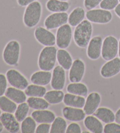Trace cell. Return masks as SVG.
<instances>
[{
	"mask_svg": "<svg viewBox=\"0 0 120 133\" xmlns=\"http://www.w3.org/2000/svg\"><path fill=\"white\" fill-rule=\"evenodd\" d=\"M68 18L69 15L66 12H55L46 18L44 25L49 30L58 28L68 22Z\"/></svg>",
	"mask_w": 120,
	"mask_h": 133,
	"instance_id": "9",
	"label": "cell"
},
{
	"mask_svg": "<svg viewBox=\"0 0 120 133\" xmlns=\"http://www.w3.org/2000/svg\"><path fill=\"white\" fill-rule=\"evenodd\" d=\"M120 72V58H115L108 61L101 67L100 75L105 79L115 76Z\"/></svg>",
	"mask_w": 120,
	"mask_h": 133,
	"instance_id": "13",
	"label": "cell"
},
{
	"mask_svg": "<svg viewBox=\"0 0 120 133\" xmlns=\"http://www.w3.org/2000/svg\"><path fill=\"white\" fill-rule=\"evenodd\" d=\"M42 15V5L38 1L30 4L25 9L23 20L25 26L32 28L40 21Z\"/></svg>",
	"mask_w": 120,
	"mask_h": 133,
	"instance_id": "3",
	"label": "cell"
},
{
	"mask_svg": "<svg viewBox=\"0 0 120 133\" xmlns=\"http://www.w3.org/2000/svg\"><path fill=\"white\" fill-rule=\"evenodd\" d=\"M101 100V96L98 93L92 92L89 94L86 99L83 107V110L86 115H92L95 113L97 109L98 108Z\"/></svg>",
	"mask_w": 120,
	"mask_h": 133,
	"instance_id": "16",
	"label": "cell"
},
{
	"mask_svg": "<svg viewBox=\"0 0 120 133\" xmlns=\"http://www.w3.org/2000/svg\"><path fill=\"white\" fill-rule=\"evenodd\" d=\"M103 39L100 36H96L91 39L87 49V55L93 61L97 60L101 56Z\"/></svg>",
	"mask_w": 120,
	"mask_h": 133,
	"instance_id": "12",
	"label": "cell"
},
{
	"mask_svg": "<svg viewBox=\"0 0 120 133\" xmlns=\"http://www.w3.org/2000/svg\"><path fill=\"white\" fill-rule=\"evenodd\" d=\"M85 127L92 133L104 132V127L101 121L94 116L89 115L84 119Z\"/></svg>",
	"mask_w": 120,
	"mask_h": 133,
	"instance_id": "20",
	"label": "cell"
},
{
	"mask_svg": "<svg viewBox=\"0 0 120 133\" xmlns=\"http://www.w3.org/2000/svg\"><path fill=\"white\" fill-rule=\"evenodd\" d=\"M21 46L17 41L9 42L4 48L3 58L5 63L10 66H17L19 60Z\"/></svg>",
	"mask_w": 120,
	"mask_h": 133,
	"instance_id": "4",
	"label": "cell"
},
{
	"mask_svg": "<svg viewBox=\"0 0 120 133\" xmlns=\"http://www.w3.org/2000/svg\"><path fill=\"white\" fill-rule=\"evenodd\" d=\"M17 108V103L11 100L6 96H0V109L6 113H15Z\"/></svg>",
	"mask_w": 120,
	"mask_h": 133,
	"instance_id": "31",
	"label": "cell"
},
{
	"mask_svg": "<svg viewBox=\"0 0 120 133\" xmlns=\"http://www.w3.org/2000/svg\"><path fill=\"white\" fill-rule=\"evenodd\" d=\"M57 61L60 66H61L66 70H70L73 62L70 54L64 49L57 50Z\"/></svg>",
	"mask_w": 120,
	"mask_h": 133,
	"instance_id": "23",
	"label": "cell"
},
{
	"mask_svg": "<svg viewBox=\"0 0 120 133\" xmlns=\"http://www.w3.org/2000/svg\"><path fill=\"white\" fill-rule=\"evenodd\" d=\"M119 42L114 36H108L103 42L101 56L106 61L116 58L118 54Z\"/></svg>",
	"mask_w": 120,
	"mask_h": 133,
	"instance_id": "5",
	"label": "cell"
},
{
	"mask_svg": "<svg viewBox=\"0 0 120 133\" xmlns=\"http://www.w3.org/2000/svg\"><path fill=\"white\" fill-rule=\"evenodd\" d=\"M26 101L29 107L35 110L48 109L49 107V103L42 97H30Z\"/></svg>",
	"mask_w": 120,
	"mask_h": 133,
	"instance_id": "29",
	"label": "cell"
},
{
	"mask_svg": "<svg viewBox=\"0 0 120 133\" xmlns=\"http://www.w3.org/2000/svg\"><path fill=\"white\" fill-rule=\"evenodd\" d=\"M5 95L17 104H21L25 102V101L27 100L25 91H23L21 89L14 88L12 86L7 88Z\"/></svg>",
	"mask_w": 120,
	"mask_h": 133,
	"instance_id": "22",
	"label": "cell"
},
{
	"mask_svg": "<svg viewBox=\"0 0 120 133\" xmlns=\"http://www.w3.org/2000/svg\"><path fill=\"white\" fill-rule=\"evenodd\" d=\"M8 82L14 88L25 90L29 85V82L22 73L14 69L8 70L6 73Z\"/></svg>",
	"mask_w": 120,
	"mask_h": 133,
	"instance_id": "8",
	"label": "cell"
},
{
	"mask_svg": "<svg viewBox=\"0 0 120 133\" xmlns=\"http://www.w3.org/2000/svg\"><path fill=\"white\" fill-rule=\"evenodd\" d=\"M87 20L91 22L99 24H105L112 20V15L110 11L103 9L89 10L86 14Z\"/></svg>",
	"mask_w": 120,
	"mask_h": 133,
	"instance_id": "7",
	"label": "cell"
},
{
	"mask_svg": "<svg viewBox=\"0 0 120 133\" xmlns=\"http://www.w3.org/2000/svg\"><path fill=\"white\" fill-rule=\"evenodd\" d=\"M86 66L82 59H77L73 61L69 73V79L71 83L80 82L84 75Z\"/></svg>",
	"mask_w": 120,
	"mask_h": 133,
	"instance_id": "11",
	"label": "cell"
},
{
	"mask_svg": "<svg viewBox=\"0 0 120 133\" xmlns=\"http://www.w3.org/2000/svg\"><path fill=\"white\" fill-rule=\"evenodd\" d=\"M3 129H4V126L3 125V124H2L1 121H0V132H1L2 131H3Z\"/></svg>",
	"mask_w": 120,
	"mask_h": 133,
	"instance_id": "44",
	"label": "cell"
},
{
	"mask_svg": "<svg viewBox=\"0 0 120 133\" xmlns=\"http://www.w3.org/2000/svg\"><path fill=\"white\" fill-rule=\"evenodd\" d=\"M115 121L120 124V108L118 110L115 114Z\"/></svg>",
	"mask_w": 120,
	"mask_h": 133,
	"instance_id": "42",
	"label": "cell"
},
{
	"mask_svg": "<svg viewBox=\"0 0 120 133\" xmlns=\"http://www.w3.org/2000/svg\"><path fill=\"white\" fill-rule=\"evenodd\" d=\"M57 50L54 46H45L41 50L38 57V66L42 70L54 69L57 60Z\"/></svg>",
	"mask_w": 120,
	"mask_h": 133,
	"instance_id": "2",
	"label": "cell"
},
{
	"mask_svg": "<svg viewBox=\"0 0 120 133\" xmlns=\"http://www.w3.org/2000/svg\"><path fill=\"white\" fill-rule=\"evenodd\" d=\"M51 125L49 123H41L36 127V133H49L50 131Z\"/></svg>",
	"mask_w": 120,
	"mask_h": 133,
	"instance_id": "40",
	"label": "cell"
},
{
	"mask_svg": "<svg viewBox=\"0 0 120 133\" xmlns=\"http://www.w3.org/2000/svg\"><path fill=\"white\" fill-rule=\"evenodd\" d=\"M51 87L54 90H63L66 83L65 70L61 66H57L53 70Z\"/></svg>",
	"mask_w": 120,
	"mask_h": 133,
	"instance_id": "14",
	"label": "cell"
},
{
	"mask_svg": "<svg viewBox=\"0 0 120 133\" xmlns=\"http://www.w3.org/2000/svg\"><path fill=\"white\" fill-rule=\"evenodd\" d=\"M7 79L6 76L0 73V96H3L7 89Z\"/></svg>",
	"mask_w": 120,
	"mask_h": 133,
	"instance_id": "37",
	"label": "cell"
},
{
	"mask_svg": "<svg viewBox=\"0 0 120 133\" xmlns=\"http://www.w3.org/2000/svg\"><path fill=\"white\" fill-rule=\"evenodd\" d=\"M66 90L68 93L73 95L86 97L88 95V88L86 84L77 82V83H71L67 86Z\"/></svg>",
	"mask_w": 120,
	"mask_h": 133,
	"instance_id": "27",
	"label": "cell"
},
{
	"mask_svg": "<svg viewBox=\"0 0 120 133\" xmlns=\"http://www.w3.org/2000/svg\"><path fill=\"white\" fill-rule=\"evenodd\" d=\"M118 1H119V2L120 3V0H118Z\"/></svg>",
	"mask_w": 120,
	"mask_h": 133,
	"instance_id": "48",
	"label": "cell"
},
{
	"mask_svg": "<svg viewBox=\"0 0 120 133\" xmlns=\"http://www.w3.org/2000/svg\"><path fill=\"white\" fill-rule=\"evenodd\" d=\"M94 114L96 117L105 124L115 121V117L114 113L112 110L107 107H103L98 108Z\"/></svg>",
	"mask_w": 120,
	"mask_h": 133,
	"instance_id": "24",
	"label": "cell"
},
{
	"mask_svg": "<svg viewBox=\"0 0 120 133\" xmlns=\"http://www.w3.org/2000/svg\"><path fill=\"white\" fill-rule=\"evenodd\" d=\"M104 133H120V124L117 123L106 124L104 127Z\"/></svg>",
	"mask_w": 120,
	"mask_h": 133,
	"instance_id": "36",
	"label": "cell"
},
{
	"mask_svg": "<svg viewBox=\"0 0 120 133\" xmlns=\"http://www.w3.org/2000/svg\"><path fill=\"white\" fill-rule=\"evenodd\" d=\"M63 102L67 106L82 109L84 107L86 99L83 96L75 95L69 93L64 95Z\"/></svg>",
	"mask_w": 120,
	"mask_h": 133,
	"instance_id": "21",
	"label": "cell"
},
{
	"mask_svg": "<svg viewBox=\"0 0 120 133\" xmlns=\"http://www.w3.org/2000/svg\"><path fill=\"white\" fill-rule=\"evenodd\" d=\"M29 110V106L28 103H22L17 106L14 113V116L19 122H22L25 118L27 117Z\"/></svg>",
	"mask_w": 120,
	"mask_h": 133,
	"instance_id": "34",
	"label": "cell"
},
{
	"mask_svg": "<svg viewBox=\"0 0 120 133\" xmlns=\"http://www.w3.org/2000/svg\"><path fill=\"white\" fill-rule=\"evenodd\" d=\"M66 120L61 117H57L53 121L50 128V133H64L67 129Z\"/></svg>",
	"mask_w": 120,
	"mask_h": 133,
	"instance_id": "32",
	"label": "cell"
},
{
	"mask_svg": "<svg viewBox=\"0 0 120 133\" xmlns=\"http://www.w3.org/2000/svg\"><path fill=\"white\" fill-rule=\"evenodd\" d=\"M66 133H81L82 129L80 126L75 122L71 123L67 127Z\"/></svg>",
	"mask_w": 120,
	"mask_h": 133,
	"instance_id": "38",
	"label": "cell"
},
{
	"mask_svg": "<svg viewBox=\"0 0 120 133\" xmlns=\"http://www.w3.org/2000/svg\"><path fill=\"white\" fill-rule=\"evenodd\" d=\"M86 13L82 7H77L71 11L69 15L68 22L71 26L75 27L80 24L84 20Z\"/></svg>",
	"mask_w": 120,
	"mask_h": 133,
	"instance_id": "26",
	"label": "cell"
},
{
	"mask_svg": "<svg viewBox=\"0 0 120 133\" xmlns=\"http://www.w3.org/2000/svg\"><path fill=\"white\" fill-rule=\"evenodd\" d=\"M114 11L116 15L120 18V4H118V5L114 9Z\"/></svg>",
	"mask_w": 120,
	"mask_h": 133,
	"instance_id": "43",
	"label": "cell"
},
{
	"mask_svg": "<svg viewBox=\"0 0 120 133\" xmlns=\"http://www.w3.org/2000/svg\"><path fill=\"white\" fill-rule=\"evenodd\" d=\"M46 89L43 86H39L37 84H32L28 86L25 89V93L29 97H44L46 93Z\"/></svg>",
	"mask_w": 120,
	"mask_h": 133,
	"instance_id": "30",
	"label": "cell"
},
{
	"mask_svg": "<svg viewBox=\"0 0 120 133\" xmlns=\"http://www.w3.org/2000/svg\"><path fill=\"white\" fill-rule=\"evenodd\" d=\"M37 41L45 46H54L56 44V36L49 29L42 26L37 27L34 32Z\"/></svg>",
	"mask_w": 120,
	"mask_h": 133,
	"instance_id": "10",
	"label": "cell"
},
{
	"mask_svg": "<svg viewBox=\"0 0 120 133\" xmlns=\"http://www.w3.org/2000/svg\"><path fill=\"white\" fill-rule=\"evenodd\" d=\"M36 1L37 0H17V3L20 6H26Z\"/></svg>",
	"mask_w": 120,
	"mask_h": 133,
	"instance_id": "41",
	"label": "cell"
},
{
	"mask_svg": "<svg viewBox=\"0 0 120 133\" xmlns=\"http://www.w3.org/2000/svg\"><path fill=\"white\" fill-rule=\"evenodd\" d=\"M0 121H1L4 127L11 133H16L20 130L19 122L14 116L12 113H2L0 116Z\"/></svg>",
	"mask_w": 120,
	"mask_h": 133,
	"instance_id": "15",
	"label": "cell"
},
{
	"mask_svg": "<svg viewBox=\"0 0 120 133\" xmlns=\"http://www.w3.org/2000/svg\"><path fill=\"white\" fill-rule=\"evenodd\" d=\"M32 117H27L21 122V130L22 133H34L36 131V123Z\"/></svg>",
	"mask_w": 120,
	"mask_h": 133,
	"instance_id": "33",
	"label": "cell"
},
{
	"mask_svg": "<svg viewBox=\"0 0 120 133\" xmlns=\"http://www.w3.org/2000/svg\"><path fill=\"white\" fill-rule=\"evenodd\" d=\"M64 118L72 122H78L83 120L86 117L84 111L80 108L73 107H65L62 109Z\"/></svg>",
	"mask_w": 120,
	"mask_h": 133,
	"instance_id": "17",
	"label": "cell"
},
{
	"mask_svg": "<svg viewBox=\"0 0 120 133\" xmlns=\"http://www.w3.org/2000/svg\"><path fill=\"white\" fill-rule=\"evenodd\" d=\"M64 93L61 90H53L47 91L44 98L50 104H57L63 101Z\"/></svg>",
	"mask_w": 120,
	"mask_h": 133,
	"instance_id": "28",
	"label": "cell"
},
{
	"mask_svg": "<svg viewBox=\"0 0 120 133\" xmlns=\"http://www.w3.org/2000/svg\"><path fill=\"white\" fill-rule=\"evenodd\" d=\"M93 34V26L89 20H83L76 26L73 39L77 46L84 48L88 46Z\"/></svg>",
	"mask_w": 120,
	"mask_h": 133,
	"instance_id": "1",
	"label": "cell"
},
{
	"mask_svg": "<svg viewBox=\"0 0 120 133\" xmlns=\"http://www.w3.org/2000/svg\"><path fill=\"white\" fill-rule=\"evenodd\" d=\"M118 55L119 58H120V39L119 41V46H118Z\"/></svg>",
	"mask_w": 120,
	"mask_h": 133,
	"instance_id": "45",
	"label": "cell"
},
{
	"mask_svg": "<svg viewBox=\"0 0 120 133\" xmlns=\"http://www.w3.org/2000/svg\"><path fill=\"white\" fill-rule=\"evenodd\" d=\"M61 1H68V0H61Z\"/></svg>",
	"mask_w": 120,
	"mask_h": 133,
	"instance_id": "47",
	"label": "cell"
},
{
	"mask_svg": "<svg viewBox=\"0 0 120 133\" xmlns=\"http://www.w3.org/2000/svg\"><path fill=\"white\" fill-rule=\"evenodd\" d=\"M72 38V29L69 24H64L57 29L56 43L60 49H66L70 44Z\"/></svg>",
	"mask_w": 120,
	"mask_h": 133,
	"instance_id": "6",
	"label": "cell"
},
{
	"mask_svg": "<svg viewBox=\"0 0 120 133\" xmlns=\"http://www.w3.org/2000/svg\"><path fill=\"white\" fill-rule=\"evenodd\" d=\"M103 0H84V5L87 10H90L100 5Z\"/></svg>",
	"mask_w": 120,
	"mask_h": 133,
	"instance_id": "39",
	"label": "cell"
},
{
	"mask_svg": "<svg viewBox=\"0 0 120 133\" xmlns=\"http://www.w3.org/2000/svg\"><path fill=\"white\" fill-rule=\"evenodd\" d=\"M46 8L50 12H63L68 11L70 7L69 3L61 0H49L47 3Z\"/></svg>",
	"mask_w": 120,
	"mask_h": 133,
	"instance_id": "25",
	"label": "cell"
},
{
	"mask_svg": "<svg viewBox=\"0 0 120 133\" xmlns=\"http://www.w3.org/2000/svg\"><path fill=\"white\" fill-rule=\"evenodd\" d=\"M1 110L0 109V116H1Z\"/></svg>",
	"mask_w": 120,
	"mask_h": 133,
	"instance_id": "46",
	"label": "cell"
},
{
	"mask_svg": "<svg viewBox=\"0 0 120 133\" xmlns=\"http://www.w3.org/2000/svg\"><path fill=\"white\" fill-rule=\"evenodd\" d=\"M118 4V0H103L100 4V6L103 10L110 11L116 8Z\"/></svg>",
	"mask_w": 120,
	"mask_h": 133,
	"instance_id": "35",
	"label": "cell"
},
{
	"mask_svg": "<svg viewBox=\"0 0 120 133\" xmlns=\"http://www.w3.org/2000/svg\"><path fill=\"white\" fill-rule=\"evenodd\" d=\"M31 116L36 123L39 124L52 123L56 118V116L54 112L47 109L34 111L32 113Z\"/></svg>",
	"mask_w": 120,
	"mask_h": 133,
	"instance_id": "18",
	"label": "cell"
},
{
	"mask_svg": "<svg viewBox=\"0 0 120 133\" xmlns=\"http://www.w3.org/2000/svg\"><path fill=\"white\" fill-rule=\"evenodd\" d=\"M52 73L50 71L40 70L34 73L30 80L33 84L39 86H46L51 82Z\"/></svg>",
	"mask_w": 120,
	"mask_h": 133,
	"instance_id": "19",
	"label": "cell"
}]
</instances>
